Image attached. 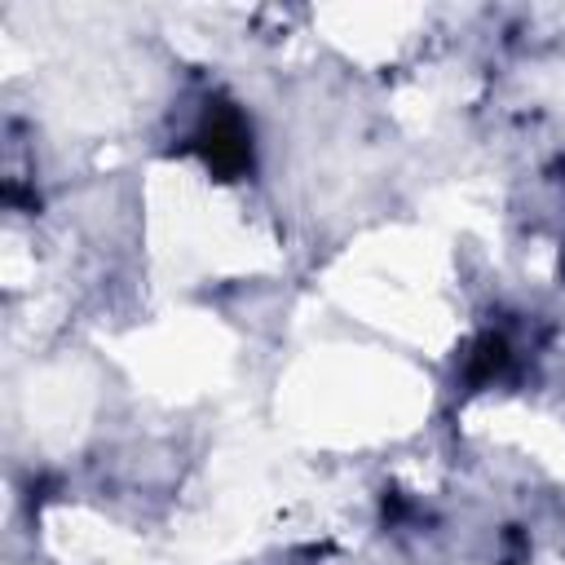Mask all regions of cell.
Wrapping results in <instances>:
<instances>
[{
    "mask_svg": "<svg viewBox=\"0 0 565 565\" xmlns=\"http://www.w3.org/2000/svg\"><path fill=\"white\" fill-rule=\"evenodd\" d=\"M194 146L203 150L207 168H216V172H225V177H230V172H243L247 159H252V141H247L238 115H230V110L207 115L203 128H199V137H194Z\"/></svg>",
    "mask_w": 565,
    "mask_h": 565,
    "instance_id": "1",
    "label": "cell"
}]
</instances>
